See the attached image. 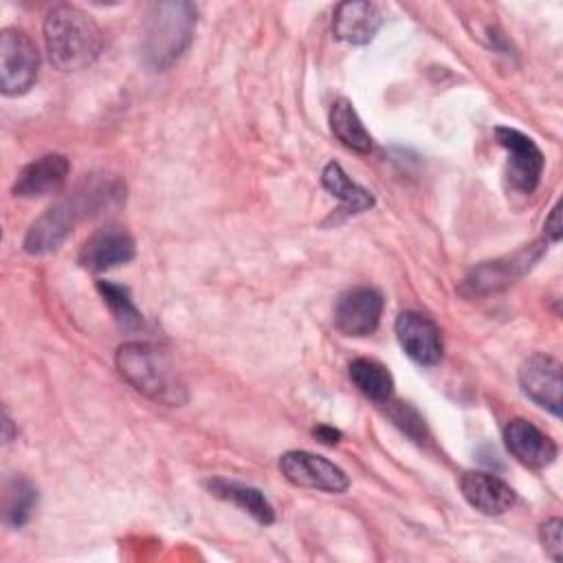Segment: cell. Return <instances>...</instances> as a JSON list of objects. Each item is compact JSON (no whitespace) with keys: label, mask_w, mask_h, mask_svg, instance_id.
<instances>
[{"label":"cell","mask_w":563,"mask_h":563,"mask_svg":"<svg viewBox=\"0 0 563 563\" xmlns=\"http://www.w3.org/2000/svg\"><path fill=\"white\" fill-rule=\"evenodd\" d=\"M279 471L290 484L299 488H312L336 495L347 490L350 486V479L343 468L310 451H286L279 457Z\"/></svg>","instance_id":"6"},{"label":"cell","mask_w":563,"mask_h":563,"mask_svg":"<svg viewBox=\"0 0 563 563\" xmlns=\"http://www.w3.org/2000/svg\"><path fill=\"white\" fill-rule=\"evenodd\" d=\"M97 288H99L103 301L108 303V308H110V312H112V317H114V321L119 323L121 330L130 332V330L141 328V323H143L141 312L136 310V306L130 297V290L125 286L101 279V282H97Z\"/></svg>","instance_id":"21"},{"label":"cell","mask_w":563,"mask_h":563,"mask_svg":"<svg viewBox=\"0 0 563 563\" xmlns=\"http://www.w3.org/2000/svg\"><path fill=\"white\" fill-rule=\"evenodd\" d=\"M121 194V189L106 178H90L75 187L73 194L48 207L26 231L24 235V251L31 255H42L48 251H55L68 233L95 213L97 209L106 207L110 200H114Z\"/></svg>","instance_id":"1"},{"label":"cell","mask_w":563,"mask_h":563,"mask_svg":"<svg viewBox=\"0 0 563 563\" xmlns=\"http://www.w3.org/2000/svg\"><path fill=\"white\" fill-rule=\"evenodd\" d=\"M561 532H563V521L559 517L545 521L541 528H539V539L543 543V550L554 559V561H561V554H563V539H561Z\"/></svg>","instance_id":"24"},{"label":"cell","mask_w":563,"mask_h":563,"mask_svg":"<svg viewBox=\"0 0 563 563\" xmlns=\"http://www.w3.org/2000/svg\"><path fill=\"white\" fill-rule=\"evenodd\" d=\"M508 453L528 468H545L556 460L554 440L523 418H512L504 427Z\"/></svg>","instance_id":"12"},{"label":"cell","mask_w":563,"mask_h":563,"mask_svg":"<svg viewBox=\"0 0 563 563\" xmlns=\"http://www.w3.org/2000/svg\"><path fill=\"white\" fill-rule=\"evenodd\" d=\"M383 9L369 0H347L336 4L332 15V33L347 44H367L383 26Z\"/></svg>","instance_id":"13"},{"label":"cell","mask_w":563,"mask_h":563,"mask_svg":"<svg viewBox=\"0 0 563 563\" xmlns=\"http://www.w3.org/2000/svg\"><path fill=\"white\" fill-rule=\"evenodd\" d=\"M134 257V240L121 227H106L92 233L79 251V264L88 271L101 273L125 264Z\"/></svg>","instance_id":"14"},{"label":"cell","mask_w":563,"mask_h":563,"mask_svg":"<svg viewBox=\"0 0 563 563\" xmlns=\"http://www.w3.org/2000/svg\"><path fill=\"white\" fill-rule=\"evenodd\" d=\"M330 130L350 150L367 154L372 150V136L365 130L361 117L347 99H336L330 108Z\"/></svg>","instance_id":"18"},{"label":"cell","mask_w":563,"mask_h":563,"mask_svg":"<svg viewBox=\"0 0 563 563\" xmlns=\"http://www.w3.org/2000/svg\"><path fill=\"white\" fill-rule=\"evenodd\" d=\"M321 183L343 205L347 213H361L374 205L372 194L361 185H356L339 163H328L323 167Z\"/></svg>","instance_id":"19"},{"label":"cell","mask_w":563,"mask_h":563,"mask_svg":"<svg viewBox=\"0 0 563 563\" xmlns=\"http://www.w3.org/2000/svg\"><path fill=\"white\" fill-rule=\"evenodd\" d=\"M350 378L363 396L376 402H389L394 394V376L385 365L372 358H354L350 363Z\"/></svg>","instance_id":"20"},{"label":"cell","mask_w":563,"mask_h":563,"mask_svg":"<svg viewBox=\"0 0 563 563\" xmlns=\"http://www.w3.org/2000/svg\"><path fill=\"white\" fill-rule=\"evenodd\" d=\"M460 490L475 510L488 517L504 515L515 504V490L497 475L484 471H466L460 477Z\"/></svg>","instance_id":"15"},{"label":"cell","mask_w":563,"mask_h":563,"mask_svg":"<svg viewBox=\"0 0 563 563\" xmlns=\"http://www.w3.org/2000/svg\"><path fill=\"white\" fill-rule=\"evenodd\" d=\"M380 314V292L367 286H358L339 297L334 306V325L345 336H367L378 328Z\"/></svg>","instance_id":"10"},{"label":"cell","mask_w":563,"mask_h":563,"mask_svg":"<svg viewBox=\"0 0 563 563\" xmlns=\"http://www.w3.org/2000/svg\"><path fill=\"white\" fill-rule=\"evenodd\" d=\"M495 139L508 152L510 185L523 194H532L543 174V154L539 145L523 132L508 125L495 128Z\"/></svg>","instance_id":"7"},{"label":"cell","mask_w":563,"mask_h":563,"mask_svg":"<svg viewBox=\"0 0 563 563\" xmlns=\"http://www.w3.org/2000/svg\"><path fill=\"white\" fill-rule=\"evenodd\" d=\"M35 504H37L35 488L22 477L13 479L9 484L7 497H4V519H7V523L13 526V528L24 526L31 519V512H33Z\"/></svg>","instance_id":"22"},{"label":"cell","mask_w":563,"mask_h":563,"mask_svg":"<svg viewBox=\"0 0 563 563\" xmlns=\"http://www.w3.org/2000/svg\"><path fill=\"white\" fill-rule=\"evenodd\" d=\"M314 435H317L321 442H325V444H336V442H339V438H341V433H339L336 429L328 427V424L317 427V429H314Z\"/></svg>","instance_id":"26"},{"label":"cell","mask_w":563,"mask_h":563,"mask_svg":"<svg viewBox=\"0 0 563 563\" xmlns=\"http://www.w3.org/2000/svg\"><path fill=\"white\" fill-rule=\"evenodd\" d=\"M44 44L51 62L66 73L90 66L101 48L103 33L95 18L77 4H55L44 18Z\"/></svg>","instance_id":"2"},{"label":"cell","mask_w":563,"mask_h":563,"mask_svg":"<svg viewBox=\"0 0 563 563\" xmlns=\"http://www.w3.org/2000/svg\"><path fill=\"white\" fill-rule=\"evenodd\" d=\"M543 229H545V235H548L552 242H559V240H561V209H559V205L552 207L550 216L545 218Z\"/></svg>","instance_id":"25"},{"label":"cell","mask_w":563,"mask_h":563,"mask_svg":"<svg viewBox=\"0 0 563 563\" xmlns=\"http://www.w3.org/2000/svg\"><path fill=\"white\" fill-rule=\"evenodd\" d=\"M70 172V163L64 154H44L24 165L13 183V196L35 198L57 191Z\"/></svg>","instance_id":"16"},{"label":"cell","mask_w":563,"mask_h":563,"mask_svg":"<svg viewBox=\"0 0 563 563\" xmlns=\"http://www.w3.org/2000/svg\"><path fill=\"white\" fill-rule=\"evenodd\" d=\"M394 330L400 347L411 361L424 367L440 363L442 350H444L442 334H440V328L427 314L416 310H405L398 314Z\"/></svg>","instance_id":"9"},{"label":"cell","mask_w":563,"mask_h":563,"mask_svg":"<svg viewBox=\"0 0 563 563\" xmlns=\"http://www.w3.org/2000/svg\"><path fill=\"white\" fill-rule=\"evenodd\" d=\"M119 374L143 396L178 407L187 402V387L169 354L145 341H130L117 350Z\"/></svg>","instance_id":"3"},{"label":"cell","mask_w":563,"mask_h":563,"mask_svg":"<svg viewBox=\"0 0 563 563\" xmlns=\"http://www.w3.org/2000/svg\"><path fill=\"white\" fill-rule=\"evenodd\" d=\"M207 488H209L216 497L235 504L238 508H242V510L249 512L255 521H260V523H264V526H268V523L275 521V510H273L271 501L264 497L262 490H257V488H253V486L216 477V479L207 482Z\"/></svg>","instance_id":"17"},{"label":"cell","mask_w":563,"mask_h":563,"mask_svg":"<svg viewBox=\"0 0 563 563\" xmlns=\"http://www.w3.org/2000/svg\"><path fill=\"white\" fill-rule=\"evenodd\" d=\"M196 29V7L185 0H165L150 7L141 53L152 70L169 68L189 46Z\"/></svg>","instance_id":"4"},{"label":"cell","mask_w":563,"mask_h":563,"mask_svg":"<svg viewBox=\"0 0 563 563\" xmlns=\"http://www.w3.org/2000/svg\"><path fill=\"white\" fill-rule=\"evenodd\" d=\"M40 70V53L35 42L20 29H2L0 33V90L18 97L31 90Z\"/></svg>","instance_id":"5"},{"label":"cell","mask_w":563,"mask_h":563,"mask_svg":"<svg viewBox=\"0 0 563 563\" xmlns=\"http://www.w3.org/2000/svg\"><path fill=\"white\" fill-rule=\"evenodd\" d=\"M519 385L534 405L552 416H561L563 376L561 363L554 356L543 352L530 354L519 367Z\"/></svg>","instance_id":"8"},{"label":"cell","mask_w":563,"mask_h":563,"mask_svg":"<svg viewBox=\"0 0 563 563\" xmlns=\"http://www.w3.org/2000/svg\"><path fill=\"white\" fill-rule=\"evenodd\" d=\"M396 407L389 411L391 420L411 438L420 440V435L424 433V420L418 416V411L409 405V402H394Z\"/></svg>","instance_id":"23"},{"label":"cell","mask_w":563,"mask_h":563,"mask_svg":"<svg viewBox=\"0 0 563 563\" xmlns=\"http://www.w3.org/2000/svg\"><path fill=\"white\" fill-rule=\"evenodd\" d=\"M534 246L537 244H530L528 249L517 251L515 255H508L501 260L482 262L466 275L462 290L471 292V295H488V292H497V290L506 288L517 277H521L530 268L532 262H537L541 251Z\"/></svg>","instance_id":"11"}]
</instances>
